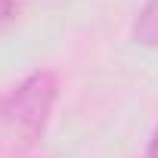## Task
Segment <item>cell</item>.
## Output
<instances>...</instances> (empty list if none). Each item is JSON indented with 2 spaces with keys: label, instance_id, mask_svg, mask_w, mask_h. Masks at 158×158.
Wrapping results in <instances>:
<instances>
[{
  "label": "cell",
  "instance_id": "obj_1",
  "mask_svg": "<svg viewBox=\"0 0 158 158\" xmlns=\"http://www.w3.org/2000/svg\"><path fill=\"white\" fill-rule=\"evenodd\" d=\"M59 84L53 71H34L13 90V96L0 106V130L13 149L34 146L50 121Z\"/></svg>",
  "mask_w": 158,
  "mask_h": 158
},
{
  "label": "cell",
  "instance_id": "obj_2",
  "mask_svg": "<svg viewBox=\"0 0 158 158\" xmlns=\"http://www.w3.org/2000/svg\"><path fill=\"white\" fill-rule=\"evenodd\" d=\"M133 40L143 44V47L158 50V0H149L139 10V16L133 22Z\"/></svg>",
  "mask_w": 158,
  "mask_h": 158
},
{
  "label": "cell",
  "instance_id": "obj_3",
  "mask_svg": "<svg viewBox=\"0 0 158 158\" xmlns=\"http://www.w3.org/2000/svg\"><path fill=\"white\" fill-rule=\"evenodd\" d=\"M13 19V0H0V25H6Z\"/></svg>",
  "mask_w": 158,
  "mask_h": 158
},
{
  "label": "cell",
  "instance_id": "obj_4",
  "mask_svg": "<svg viewBox=\"0 0 158 158\" xmlns=\"http://www.w3.org/2000/svg\"><path fill=\"white\" fill-rule=\"evenodd\" d=\"M149 158H158V127H155V133L149 139Z\"/></svg>",
  "mask_w": 158,
  "mask_h": 158
}]
</instances>
